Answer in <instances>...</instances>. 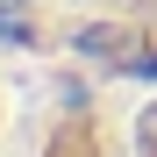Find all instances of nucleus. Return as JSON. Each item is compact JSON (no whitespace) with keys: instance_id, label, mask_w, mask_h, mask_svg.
Returning <instances> with one entry per match:
<instances>
[]
</instances>
